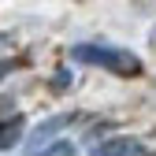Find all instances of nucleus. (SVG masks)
Returning a JSON list of instances; mask_svg holds the SVG:
<instances>
[{
	"label": "nucleus",
	"mask_w": 156,
	"mask_h": 156,
	"mask_svg": "<svg viewBox=\"0 0 156 156\" xmlns=\"http://www.w3.org/2000/svg\"><path fill=\"white\" fill-rule=\"evenodd\" d=\"M34 156H74V141H56V145H48V149H41V152H34Z\"/></svg>",
	"instance_id": "obj_5"
},
{
	"label": "nucleus",
	"mask_w": 156,
	"mask_h": 156,
	"mask_svg": "<svg viewBox=\"0 0 156 156\" xmlns=\"http://www.w3.org/2000/svg\"><path fill=\"white\" fill-rule=\"evenodd\" d=\"M145 149H141V141L138 138H108V141H101L89 156H141Z\"/></svg>",
	"instance_id": "obj_3"
},
{
	"label": "nucleus",
	"mask_w": 156,
	"mask_h": 156,
	"mask_svg": "<svg viewBox=\"0 0 156 156\" xmlns=\"http://www.w3.org/2000/svg\"><path fill=\"white\" fill-rule=\"evenodd\" d=\"M71 119H74L71 112H60V115H48L45 123H37V126H34V134H30V156H34V152H41V149H48V145H56L60 130H63V126H71Z\"/></svg>",
	"instance_id": "obj_2"
},
{
	"label": "nucleus",
	"mask_w": 156,
	"mask_h": 156,
	"mask_svg": "<svg viewBox=\"0 0 156 156\" xmlns=\"http://www.w3.org/2000/svg\"><path fill=\"white\" fill-rule=\"evenodd\" d=\"M52 78H56V82H52V89H67V86H71V78H74V74H71L67 67H60V71H56Z\"/></svg>",
	"instance_id": "obj_6"
},
{
	"label": "nucleus",
	"mask_w": 156,
	"mask_h": 156,
	"mask_svg": "<svg viewBox=\"0 0 156 156\" xmlns=\"http://www.w3.org/2000/svg\"><path fill=\"white\" fill-rule=\"evenodd\" d=\"M11 71H15V63H11V60H0V82H4Z\"/></svg>",
	"instance_id": "obj_7"
},
{
	"label": "nucleus",
	"mask_w": 156,
	"mask_h": 156,
	"mask_svg": "<svg viewBox=\"0 0 156 156\" xmlns=\"http://www.w3.org/2000/svg\"><path fill=\"white\" fill-rule=\"evenodd\" d=\"M0 48H11V34H0Z\"/></svg>",
	"instance_id": "obj_8"
},
{
	"label": "nucleus",
	"mask_w": 156,
	"mask_h": 156,
	"mask_svg": "<svg viewBox=\"0 0 156 156\" xmlns=\"http://www.w3.org/2000/svg\"><path fill=\"white\" fill-rule=\"evenodd\" d=\"M149 45H152V48H156V26H152V34H149Z\"/></svg>",
	"instance_id": "obj_9"
},
{
	"label": "nucleus",
	"mask_w": 156,
	"mask_h": 156,
	"mask_svg": "<svg viewBox=\"0 0 156 156\" xmlns=\"http://www.w3.org/2000/svg\"><path fill=\"white\" fill-rule=\"evenodd\" d=\"M23 126H26L23 115H11V119L0 123V149H11V145L23 141Z\"/></svg>",
	"instance_id": "obj_4"
},
{
	"label": "nucleus",
	"mask_w": 156,
	"mask_h": 156,
	"mask_svg": "<svg viewBox=\"0 0 156 156\" xmlns=\"http://www.w3.org/2000/svg\"><path fill=\"white\" fill-rule=\"evenodd\" d=\"M71 56L78 63H89V67H104V71H112V74H126V78H134V74H141V60L134 56L130 48H119V45H74L71 48Z\"/></svg>",
	"instance_id": "obj_1"
}]
</instances>
